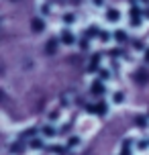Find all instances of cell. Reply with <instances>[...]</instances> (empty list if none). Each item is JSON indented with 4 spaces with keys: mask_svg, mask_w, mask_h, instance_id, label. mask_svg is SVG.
I'll return each instance as SVG.
<instances>
[{
    "mask_svg": "<svg viewBox=\"0 0 149 155\" xmlns=\"http://www.w3.org/2000/svg\"><path fill=\"white\" fill-rule=\"evenodd\" d=\"M43 133H45V135H49V137H51V135H53V129H49V127H47V129H43Z\"/></svg>",
    "mask_w": 149,
    "mask_h": 155,
    "instance_id": "cell-8",
    "label": "cell"
},
{
    "mask_svg": "<svg viewBox=\"0 0 149 155\" xmlns=\"http://www.w3.org/2000/svg\"><path fill=\"white\" fill-rule=\"evenodd\" d=\"M106 16H108V21H117V18H118V12H117V10H108V12H106Z\"/></svg>",
    "mask_w": 149,
    "mask_h": 155,
    "instance_id": "cell-4",
    "label": "cell"
},
{
    "mask_svg": "<svg viewBox=\"0 0 149 155\" xmlns=\"http://www.w3.org/2000/svg\"><path fill=\"white\" fill-rule=\"evenodd\" d=\"M31 145H33V147H35V149H39V147H41V141H33Z\"/></svg>",
    "mask_w": 149,
    "mask_h": 155,
    "instance_id": "cell-9",
    "label": "cell"
},
{
    "mask_svg": "<svg viewBox=\"0 0 149 155\" xmlns=\"http://www.w3.org/2000/svg\"><path fill=\"white\" fill-rule=\"evenodd\" d=\"M117 39H121V41H123V39H125V33H123V31H118V33H117Z\"/></svg>",
    "mask_w": 149,
    "mask_h": 155,
    "instance_id": "cell-10",
    "label": "cell"
},
{
    "mask_svg": "<svg viewBox=\"0 0 149 155\" xmlns=\"http://www.w3.org/2000/svg\"><path fill=\"white\" fill-rule=\"evenodd\" d=\"M135 80H137L139 84H145V80H147V74H145V71H137V76H135Z\"/></svg>",
    "mask_w": 149,
    "mask_h": 155,
    "instance_id": "cell-2",
    "label": "cell"
},
{
    "mask_svg": "<svg viewBox=\"0 0 149 155\" xmlns=\"http://www.w3.org/2000/svg\"><path fill=\"white\" fill-rule=\"evenodd\" d=\"M102 92H104V86L100 82H94L92 84V94H102Z\"/></svg>",
    "mask_w": 149,
    "mask_h": 155,
    "instance_id": "cell-1",
    "label": "cell"
},
{
    "mask_svg": "<svg viewBox=\"0 0 149 155\" xmlns=\"http://www.w3.org/2000/svg\"><path fill=\"white\" fill-rule=\"evenodd\" d=\"M61 39H63V43H71V35H70V33H63Z\"/></svg>",
    "mask_w": 149,
    "mask_h": 155,
    "instance_id": "cell-5",
    "label": "cell"
},
{
    "mask_svg": "<svg viewBox=\"0 0 149 155\" xmlns=\"http://www.w3.org/2000/svg\"><path fill=\"white\" fill-rule=\"evenodd\" d=\"M47 51H49V53H55V43H53V41L47 43Z\"/></svg>",
    "mask_w": 149,
    "mask_h": 155,
    "instance_id": "cell-6",
    "label": "cell"
},
{
    "mask_svg": "<svg viewBox=\"0 0 149 155\" xmlns=\"http://www.w3.org/2000/svg\"><path fill=\"white\" fill-rule=\"evenodd\" d=\"M96 106H98V108H94L96 112H106V108H104V106H106V104H96Z\"/></svg>",
    "mask_w": 149,
    "mask_h": 155,
    "instance_id": "cell-7",
    "label": "cell"
},
{
    "mask_svg": "<svg viewBox=\"0 0 149 155\" xmlns=\"http://www.w3.org/2000/svg\"><path fill=\"white\" fill-rule=\"evenodd\" d=\"M145 61H149V49L145 51Z\"/></svg>",
    "mask_w": 149,
    "mask_h": 155,
    "instance_id": "cell-11",
    "label": "cell"
},
{
    "mask_svg": "<svg viewBox=\"0 0 149 155\" xmlns=\"http://www.w3.org/2000/svg\"><path fill=\"white\" fill-rule=\"evenodd\" d=\"M31 25H33V29H35L37 33H39V31H43V23H41L39 18H35V21H33Z\"/></svg>",
    "mask_w": 149,
    "mask_h": 155,
    "instance_id": "cell-3",
    "label": "cell"
}]
</instances>
